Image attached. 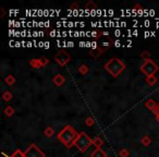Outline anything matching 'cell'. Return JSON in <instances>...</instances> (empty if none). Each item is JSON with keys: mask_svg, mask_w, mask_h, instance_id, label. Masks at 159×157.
<instances>
[{"mask_svg": "<svg viewBox=\"0 0 159 157\" xmlns=\"http://www.w3.org/2000/svg\"><path fill=\"white\" fill-rule=\"evenodd\" d=\"M75 138H76V132L73 128L71 127H67L64 130L59 134V139L62 141L67 146H71L72 143H75Z\"/></svg>", "mask_w": 159, "mask_h": 157, "instance_id": "obj_1", "label": "cell"}, {"mask_svg": "<svg viewBox=\"0 0 159 157\" xmlns=\"http://www.w3.org/2000/svg\"><path fill=\"white\" fill-rule=\"evenodd\" d=\"M124 68H125V65H123L119 59H117V58L111 59V60L106 65V69H107V70L109 71V73L112 74L113 76L119 75V74L124 70Z\"/></svg>", "mask_w": 159, "mask_h": 157, "instance_id": "obj_2", "label": "cell"}, {"mask_svg": "<svg viewBox=\"0 0 159 157\" xmlns=\"http://www.w3.org/2000/svg\"><path fill=\"white\" fill-rule=\"evenodd\" d=\"M74 144H75V146L78 147L80 151L84 152V151H85V149L92 144V141L85 133H81L80 135L78 136V138H76L75 143Z\"/></svg>", "mask_w": 159, "mask_h": 157, "instance_id": "obj_3", "label": "cell"}, {"mask_svg": "<svg viewBox=\"0 0 159 157\" xmlns=\"http://www.w3.org/2000/svg\"><path fill=\"white\" fill-rule=\"evenodd\" d=\"M141 69L144 73L147 74L148 76H150V75H153L157 70H158V67H157V65H155L151 60H146L145 61V63L142 65Z\"/></svg>", "mask_w": 159, "mask_h": 157, "instance_id": "obj_4", "label": "cell"}, {"mask_svg": "<svg viewBox=\"0 0 159 157\" xmlns=\"http://www.w3.org/2000/svg\"><path fill=\"white\" fill-rule=\"evenodd\" d=\"M69 60H70V56L64 51H60L57 56H56V61H57L60 65H67Z\"/></svg>", "mask_w": 159, "mask_h": 157, "instance_id": "obj_5", "label": "cell"}, {"mask_svg": "<svg viewBox=\"0 0 159 157\" xmlns=\"http://www.w3.org/2000/svg\"><path fill=\"white\" fill-rule=\"evenodd\" d=\"M54 83L57 85V86H61L63 83H64V78H63L61 74H58L54 78Z\"/></svg>", "mask_w": 159, "mask_h": 157, "instance_id": "obj_6", "label": "cell"}, {"mask_svg": "<svg viewBox=\"0 0 159 157\" xmlns=\"http://www.w3.org/2000/svg\"><path fill=\"white\" fill-rule=\"evenodd\" d=\"M92 157H107L106 153H104L100 148H96V151L92 153Z\"/></svg>", "mask_w": 159, "mask_h": 157, "instance_id": "obj_7", "label": "cell"}, {"mask_svg": "<svg viewBox=\"0 0 159 157\" xmlns=\"http://www.w3.org/2000/svg\"><path fill=\"white\" fill-rule=\"evenodd\" d=\"M86 10H97V5L93 3V1H89L87 5H86Z\"/></svg>", "mask_w": 159, "mask_h": 157, "instance_id": "obj_8", "label": "cell"}, {"mask_svg": "<svg viewBox=\"0 0 159 157\" xmlns=\"http://www.w3.org/2000/svg\"><path fill=\"white\" fill-rule=\"evenodd\" d=\"M2 98H3V100H10V99H12V94H11L10 92H5L2 94Z\"/></svg>", "mask_w": 159, "mask_h": 157, "instance_id": "obj_9", "label": "cell"}, {"mask_svg": "<svg viewBox=\"0 0 159 157\" xmlns=\"http://www.w3.org/2000/svg\"><path fill=\"white\" fill-rule=\"evenodd\" d=\"M31 65H32V67H35V68H39V67L42 65V62H40V60H37V59H33V60H31Z\"/></svg>", "mask_w": 159, "mask_h": 157, "instance_id": "obj_10", "label": "cell"}, {"mask_svg": "<svg viewBox=\"0 0 159 157\" xmlns=\"http://www.w3.org/2000/svg\"><path fill=\"white\" fill-rule=\"evenodd\" d=\"M14 82H16V78H13L12 75H9L5 78V83L9 84V85H12V84H14Z\"/></svg>", "mask_w": 159, "mask_h": 157, "instance_id": "obj_11", "label": "cell"}, {"mask_svg": "<svg viewBox=\"0 0 159 157\" xmlns=\"http://www.w3.org/2000/svg\"><path fill=\"white\" fill-rule=\"evenodd\" d=\"M150 142H151V140H150V138H149V136H144L143 139H142V144H143V145H145V146L149 145V144H150Z\"/></svg>", "mask_w": 159, "mask_h": 157, "instance_id": "obj_12", "label": "cell"}, {"mask_svg": "<svg viewBox=\"0 0 159 157\" xmlns=\"http://www.w3.org/2000/svg\"><path fill=\"white\" fill-rule=\"evenodd\" d=\"M156 82H157V78H155L154 75H150V76H148V78H147V83H148L149 85H154Z\"/></svg>", "mask_w": 159, "mask_h": 157, "instance_id": "obj_13", "label": "cell"}, {"mask_svg": "<svg viewBox=\"0 0 159 157\" xmlns=\"http://www.w3.org/2000/svg\"><path fill=\"white\" fill-rule=\"evenodd\" d=\"M13 113H14V110H13V108L10 107V106H9V107H7L5 109V113L8 116V117H11V116L13 115Z\"/></svg>", "mask_w": 159, "mask_h": 157, "instance_id": "obj_14", "label": "cell"}, {"mask_svg": "<svg viewBox=\"0 0 159 157\" xmlns=\"http://www.w3.org/2000/svg\"><path fill=\"white\" fill-rule=\"evenodd\" d=\"M44 133L46 136H48V138H50V136L54 135V129L52 128H47L46 130L44 131Z\"/></svg>", "mask_w": 159, "mask_h": 157, "instance_id": "obj_15", "label": "cell"}, {"mask_svg": "<svg viewBox=\"0 0 159 157\" xmlns=\"http://www.w3.org/2000/svg\"><path fill=\"white\" fill-rule=\"evenodd\" d=\"M146 107L149 108V109H154V108L156 107V104H155V102L153 99H149L148 102L146 103Z\"/></svg>", "mask_w": 159, "mask_h": 157, "instance_id": "obj_16", "label": "cell"}, {"mask_svg": "<svg viewBox=\"0 0 159 157\" xmlns=\"http://www.w3.org/2000/svg\"><path fill=\"white\" fill-rule=\"evenodd\" d=\"M102 143H104V141H102V140L100 139V138H96V139H95V141H94V144L96 145L97 148H99V147L102 146Z\"/></svg>", "mask_w": 159, "mask_h": 157, "instance_id": "obj_17", "label": "cell"}, {"mask_svg": "<svg viewBox=\"0 0 159 157\" xmlns=\"http://www.w3.org/2000/svg\"><path fill=\"white\" fill-rule=\"evenodd\" d=\"M78 71H80V73H82V74H86L87 72H88V68L86 67V65H81L80 67V69H78Z\"/></svg>", "mask_w": 159, "mask_h": 157, "instance_id": "obj_18", "label": "cell"}, {"mask_svg": "<svg viewBox=\"0 0 159 157\" xmlns=\"http://www.w3.org/2000/svg\"><path fill=\"white\" fill-rule=\"evenodd\" d=\"M119 155H120L121 157H128V155H129V151H128V149H122V151H120V153H119Z\"/></svg>", "mask_w": 159, "mask_h": 157, "instance_id": "obj_19", "label": "cell"}, {"mask_svg": "<svg viewBox=\"0 0 159 157\" xmlns=\"http://www.w3.org/2000/svg\"><path fill=\"white\" fill-rule=\"evenodd\" d=\"M86 122V126H93V123H94V120L92 119V118H87L85 120Z\"/></svg>", "mask_w": 159, "mask_h": 157, "instance_id": "obj_20", "label": "cell"}, {"mask_svg": "<svg viewBox=\"0 0 159 157\" xmlns=\"http://www.w3.org/2000/svg\"><path fill=\"white\" fill-rule=\"evenodd\" d=\"M40 60V62H42V65H46L48 63V59L47 58H42V59H39Z\"/></svg>", "mask_w": 159, "mask_h": 157, "instance_id": "obj_21", "label": "cell"}, {"mask_svg": "<svg viewBox=\"0 0 159 157\" xmlns=\"http://www.w3.org/2000/svg\"><path fill=\"white\" fill-rule=\"evenodd\" d=\"M115 46H116V47H120V46H121L120 40H116V42H115Z\"/></svg>", "mask_w": 159, "mask_h": 157, "instance_id": "obj_22", "label": "cell"}, {"mask_svg": "<svg viewBox=\"0 0 159 157\" xmlns=\"http://www.w3.org/2000/svg\"><path fill=\"white\" fill-rule=\"evenodd\" d=\"M142 57L143 58H147V57H149V52H147V51H145L143 54V55H142Z\"/></svg>", "mask_w": 159, "mask_h": 157, "instance_id": "obj_23", "label": "cell"}, {"mask_svg": "<svg viewBox=\"0 0 159 157\" xmlns=\"http://www.w3.org/2000/svg\"><path fill=\"white\" fill-rule=\"evenodd\" d=\"M68 44V47H73L74 46V43L73 42H69V43H67Z\"/></svg>", "mask_w": 159, "mask_h": 157, "instance_id": "obj_24", "label": "cell"}, {"mask_svg": "<svg viewBox=\"0 0 159 157\" xmlns=\"http://www.w3.org/2000/svg\"><path fill=\"white\" fill-rule=\"evenodd\" d=\"M92 48H93V49H95V48H97V44L95 42H93L92 43Z\"/></svg>", "mask_w": 159, "mask_h": 157, "instance_id": "obj_25", "label": "cell"}, {"mask_svg": "<svg viewBox=\"0 0 159 157\" xmlns=\"http://www.w3.org/2000/svg\"><path fill=\"white\" fill-rule=\"evenodd\" d=\"M115 34H116V36H117V37H119L121 33H120V31H119V30H117V31L115 32Z\"/></svg>", "mask_w": 159, "mask_h": 157, "instance_id": "obj_26", "label": "cell"}, {"mask_svg": "<svg viewBox=\"0 0 159 157\" xmlns=\"http://www.w3.org/2000/svg\"><path fill=\"white\" fill-rule=\"evenodd\" d=\"M44 47H45V48H49V43H48V42H46V43H45Z\"/></svg>", "mask_w": 159, "mask_h": 157, "instance_id": "obj_27", "label": "cell"}, {"mask_svg": "<svg viewBox=\"0 0 159 157\" xmlns=\"http://www.w3.org/2000/svg\"><path fill=\"white\" fill-rule=\"evenodd\" d=\"M38 46L39 47H44V45H45V43H43V42H40V43H38Z\"/></svg>", "mask_w": 159, "mask_h": 157, "instance_id": "obj_28", "label": "cell"}, {"mask_svg": "<svg viewBox=\"0 0 159 157\" xmlns=\"http://www.w3.org/2000/svg\"><path fill=\"white\" fill-rule=\"evenodd\" d=\"M92 36H93V37H96V36H97V33H95V32H93V33H92Z\"/></svg>", "mask_w": 159, "mask_h": 157, "instance_id": "obj_29", "label": "cell"}, {"mask_svg": "<svg viewBox=\"0 0 159 157\" xmlns=\"http://www.w3.org/2000/svg\"><path fill=\"white\" fill-rule=\"evenodd\" d=\"M149 36V32H145V37H148Z\"/></svg>", "mask_w": 159, "mask_h": 157, "instance_id": "obj_30", "label": "cell"}, {"mask_svg": "<svg viewBox=\"0 0 159 157\" xmlns=\"http://www.w3.org/2000/svg\"><path fill=\"white\" fill-rule=\"evenodd\" d=\"M27 47H32V43L31 42L27 43Z\"/></svg>", "mask_w": 159, "mask_h": 157, "instance_id": "obj_31", "label": "cell"}]
</instances>
